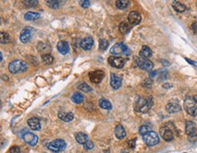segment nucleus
<instances>
[{
    "label": "nucleus",
    "instance_id": "10",
    "mask_svg": "<svg viewBox=\"0 0 197 153\" xmlns=\"http://www.w3.org/2000/svg\"><path fill=\"white\" fill-rule=\"evenodd\" d=\"M34 32V29L31 28H26L21 31L20 34V40L22 43H27L32 38V35Z\"/></svg>",
    "mask_w": 197,
    "mask_h": 153
},
{
    "label": "nucleus",
    "instance_id": "44",
    "mask_svg": "<svg viewBox=\"0 0 197 153\" xmlns=\"http://www.w3.org/2000/svg\"><path fill=\"white\" fill-rule=\"evenodd\" d=\"M162 64L164 65V66H169L170 65V63L168 61H166V60H162Z\"/></svg>",
    "mask_w": 197,
    "mask_h": 153
},
{
    "label": "nucleus",
    "instance_id": "41",
    "mask_svg": "<svg viewBox=\"0 0 197 153\" xmlns=\"http://www.w3.org/2000/svg\"><path fill=\"white\" fill-rule=\"evenodd\" d=\"M9 153H20V148L18 146H12L9 150Z\"/></svg>",
    "mask_w": 197,
    "mask_h": 153
},
{
    "label": "nucleus",
    "instance_id": "13",
    "mask_svg": "<svg viewBox=\"0 0 197 153\" xmlns=\"http://www.w3.org/2000/svg\"><path fill=\"white\" fill-rule=\"evenodd\" d=\"M141 20L142 17L137 11H131L128 15V21L131 25H138Z\"/></svg>",
    "mask_w": 197,
    "mask_h": 153
},
{
    "label": "nucleus",
    "instance_id": "21",
    "mask_svg": "<svg viewBox=\"0 0 197 153\" xmlns=\"http://www.w3.org/2000/svg\"><path fill=\"white\" fill-rule=\"evenodd\" d=\"M139 55H140L141 57L147 58V59H148L149 57H151L153 56V51H152V49H151L149 47H147V46H143L142 49L139 52Z\"/></svg>",
    "mask_w": 197,
    "mask_h": 153
},
{
    "label": "nucleus",
    "instance_id": "7",
    "mask_svg": "<svg viewBox=\"0 0 197 153\" xmlns=\"http://www.w3.org/2000/svg\"><path fill=\"white\" fill-rule=\"evenodd\" d=\"M135 63L139 68L143 70H152L154 68V64L152 61H150L147 58L141 57L135 58Z\"/></svg>",
    "mask_w": 197,
    "mask_h": 153
},
{
    "label": "nucleus",
    "instance_id": "8",
    "mask_svg": "<svg viewBox=\"0 0 197 153\" xmlns=\"http://www.w3.org/2000/svg\"><path fill=\"white\" fill-rule=\"evenodd\" d=\"M105 77V73L102 70H95L89 73L90 81L94 84H99Z\"/></svg>",
    "mask_w": 197,
    "mask_h": 153
},
{
    "label": "nucleus",
    "instance_id": "15",
    "mask_svg": "<svg viewBox=\"0 0 197 153\" xmlns=\"http://www.w3.org/2000/svg\"><path fill=\"white\" fill-rule=\"evenodd\" d=\"M94 46V39L91 36L85 37L84 39L81 40L80 42V47L82 48V49L84 50H89L92 49V47Z\"/></svg>",
    "mask_w": 197,
    "mask_h": 153
},
{
    "label": "nucleus",
    "instance_id": "27",
    "mask_svg": "<svg viewBox=\"0 0 197 153\" xmlns=\"http://www.w3.org/2000/svg\"><path fill=\"white\" fill-rule=\"evenodd\" d=\"M40 17V14L36 13V12H27L26 14H25V19L27 21H31V20H36Z\"/></svg>",
    "mask_w": 197,
    "mask_h": 153
},
{
    "label": "nucleus",
    "instance_id": "20",
    "mask_svg": "<svg viewBox=\"0 0 197 153\" xmlns=\"http://www.w3.org/2000/svg\"><path fill=\"white\" fill-rule=\"evenodd\" d=\"M115 134L118 139H123L126 136V132L122 125H117L115 130Z\"/></svg>",
    "mask_w": 197,
    "mask_h": 153
},
{
    "label": "nucleus",
    "instance_id": "5",
    "mask_svg": "<svg viewBox=\"0 0 197 153\" xmlns=\"http://www.w3.org/2000/svg\"><path fill=\"white\" fill-rule=\"evenodd\" d=\"M143 139L144 143L147 146H150V147L151 146H155V145L158 144L160 142L159 135L155 131H150V132L146 133L145 135H143Z\"/></svg>",
    "mask_w": 197,
    "mask_h": 153
},
{
    "label": "nucleus",
    "instance_id": "29",
    "mask_svg": "<svg viewBox=\"0 0 197 153\" xmlns=\"http://www.w3.org/2000/svg\"><path fill=\"white\" fill-rule=\"evenodd\" d=\"M99 106L102 108H105V109H111L112 108V104L108 101L107 100H106V99L99 100Z\"/></svg>",
    "mask_w": 197,
    "mask_h": 153
},
{
    "label": "nucleus",
    "instance_id": "17",
    "mask_svg": "<svg viewBox=\"0 0 197 153\" xmlns=\"http://www.w3.org/2000/svg\"><path fill=\"white\" fill-rule=\"evenodd\" d=\"M195 130H196V126H195V123L193 122V121H186V124H185V132L186 134L189 137L193 136L195 135Z\"/></svg>",
    "mask_w": 197,
    "mask_h": 153
},
{
    "label": "nucleus",
    "instance_id": "12",
    "mask_svg": "<svg viewBox=\"0 0 197 153\" xmlns=\"http://www.w3.org/2000/svg\"><path fill=\"white\" fill-rule=\"evenodd\" d=\"M23 139L26 144L30 146H36L38 141V137L31 132H26L23 135Z\"/></svg>",
    "mask_w": 197,
    "mask_h": 153
},
{
    "label": "nucleus",
    "instance_id": "33",
    "mask_svg": "<svg viewBox=\"0 0 197 153\" xmlns=\"http://www.w3.org/2000/svg\"><path fill=\"white\" fill-rule=\"evenodd\" d=\"M24 5L26 6V7H36L38 4V2L36 0H26V1H23Z\"/></svg>",
    "mask_w": 197,
    "mask_h": 153
},
{
    "label": "nucleus",
    "instance_id": "26",
    "mask_svg": "<svg viewBox=\"0 0 197 153\" xmlns=\"http://www.w3.org/2000/svg\"><path fill=\"white\" fill-rule=\"evenodd\" d=\"M131 29V26L129 23H127L126 21L122 22L119 26V31L122 33V34H126L129 30Z\"/></svg>",
    "mask_w": 197,
    "mask_h": 153
},
{
    "label": "nucleus",
    "instance_id": "37",
    "mask_svg": "<svg viewBox=\"0 0 197 153\" xmlns=\"http://www.w3.org/2000/svg\"><path fill=\"white\" fill-rule=\"evenodd\" d=\"M142 85L143 87H151L152 85H153V80L151 79H146L143 80Z\"/></svg>",
    "mask_w": 197,
    "mask_h": 153
},
{
    "label": "nucleus",
    "instance_id": "14",
    "mask_svg": "<svg viewBox=\"0 0 197 153\" xmlns=\"http://www.w3.org/2000/svg\"><path fill=\"white\" fill-rule=\"evenodd\" d=\"M110 83H111V86L114 89H118L122 85V79L119 76H117L116 74L112 73Z\"/></svg>",
    "mask_w": 197,
    "mask_h": 153
},
{
    "label": "nucleus",
    "instance_id": "39",
    "mask_svg": "<svg viewBox=\"0 0 197 153\" xmlns=\"http://www.w3.org/2000/svg\"><path fill=\"white\" fill-rule=\"evenodd\" d=\"M84 147H85V149H86V151H90V150H92V149L94 148V143H93V141L88 140V141L84 145Z\"/></svg>",
    "mask_w": 197,
    "mask_h": 153
},
{
    "label": "nucleus",
    "instance_id": "25",
    "mask_svg": "<svg viewBox=\"0 0 197 153\" xmlns=\"http://www.w3.org/2000/svg\"><path fill=\"white\" fill-rule=\"evenodd\" d=\"M71 100L72 101L74 102L75 104H80V103H82V102L84 101L85 98H84V96L80 92H74L73 94V96L71 97Z\"/></svg>",
    "mask_w": 197,
    "mask_h": 153
},
{
    "label": "nucleus",
    "instance_id": "1",
    "mask_svg": "<svg viewBox=\"0 0 197 153\" xmlns=\"http://www.w3.org/2000/svg\"><path fill=\"white\" fill-rule=\"evenodd\" d=\"M183 106L184 108L186 110V112L192 116V117H195L197 115V103L195 100L194 98L192 97H186L184 102H183Z\"/></svg>",
    "mask_w": 197,
    "mask_h": 153
},
{
    "label": "nucleus",
    "instance_id": "35",
    "mask_svg": "<svg viewBox=\"0 0 197 153\" xmlns=\"http://www.w3.org/2000/svg\"><path fill=\"white\" fill-rule=\"evenodd\" d=\"M150 131H152V130H151V128H150L149 126H146V125L141 126L140 129H139V133H140L142 136L145 135L146 133H148V132H150Z\"/></svg>",
    "mask_w": 197,
    "mask_h": 153
},
{
    "label": "nucleus",
    "instance_id": "31",
    "mask_svg": "<svg viewBox=\"0 0 197 153\" xmlns=\"http://www.w3.org/2000/svg\"><path fill=\"white\" fill-rule=\"evenodd\" d=\"M0 38H1V43L2 44H7V43L10 42V36H9V34L6 33V32H1Z\"/></svg>",
    "mask_w": 197,
    "mask_h": 153
},
{
    "label": "nucleus",
    "instance_id": "18",
    "mask_svg": "<svg viewBox=\"0 0 197 153\" xmlns=\"http://www.w3.org/2000/svg\"><path fill=\"white\" fill-rule=\"evenodd\" d=\"M27 124L30 127V129L33 130H39L41 129L40 120L37 119V118H36V117L28 119L27 120Z\"/></svg>",
    "mask_w": 197,
    "mask_h": 153
},
{
    "label": "nucleus",
    "instance_id": "24",
    "mask_svg": "<svg viewBox=\"0 0 197 153\" xmlns=\"http://www.w3.org/2000/svg\"><path fill=\"white\" fill-rule=\"evenodd\" d=\"M172 6H173L174 9L176 12H179V13H182V12L185 11V9H186V6L183 3L178 2V1H173L172 2Z\"/></svg>",
    "mask_w": 197,
    "mask_h": 153
},
{
    "label": "nucleus",
    "instance_id": "34",
    "mask_svg": "<svg viewBox=\"0 0 197 153\" xmlns=\"http://www.w3.org/2000/svg\"><path fill=\"white\" fill-rule=\"evenodd\" d=\"M59 3H60V2H59V1H56V0H49V1H46V5H47L49 7L54 8V9L59 7V6H60Z\"/></svg>",
    "mask_w": 197,
    "mask_h": 153
},
{
    "label": "nucleus",
    "instance_id": "23",
    "mask_svg": "<svg viewBox=\"0 0 197 153\" xmlns=\"http://www.w3.org/2000/svg\"><path fill=\"white\" fill-rule=\"evenodd\" d=\"M58 118L65 122H69L74 119V114L72 112H59Z\"/></svg>",
    "mask_w": 197,
    "mask_h": 153
},
{
    "label": "nucleus",
    "instance_id": "22",
    "mask_svg": "<svg viewBox=\"0 0 197 153\" xmlns=\"http://www.w3.org/2000/svg\"><path fill=\"white\" fill-rule=\"evenodd\" d=\"M75 140H76L79 144L85 145V144L88 141V136H87L86 133L77 132V133H75Z\"/></svg>",
    "mask_w": 197,
    "mask_h": 153
},
{
    "label": "nucleus",
    "instance_id": "38",
    "mask_svg": "<svg viewBox=\"0 0 197 153\" xmlns=\"http://www.w3.org/2000/svg\"><path fill=\"white\" fill-rule=\"evenodd\" d=\"M79 3H80L81 6H82V7H84V8H87V7H89L90 5H91V2L88 1V0H81V1H79Z\"/></svg>",
    "mask_w": 197,
    "mask_h": 153
},
{
    "label": "nucleus",
    "instance_id": "4",
    "mask_svg": "<svg viewBox=\"0 0 197 153\" xmlns=\"http://www.w3.org/2000/svg\"><path fill=\"white\" fill-rule=\"evenodd\" d=\"M66 148V143L65 142V140H63L61 138L54 139L47 145V149L55 153L61 152V151H65Z\"/></svg>",
    "mask_w": 197,
    "mask_h": 153
},
{
    "label": "nucleus",
    "instance_id": "40",
    "mask_svg": "<svg viewBox=\"0 0 197 153\" xmlns=\"http://www.w3.org/2000/svg\"><path fill=\"white\" fill-rule=\"evenodd\" d=\"M135 138H134V139H130V140H128L127 141V145H128V147L130 148V149H135Z\"/></svg>",
    "mask_w": 197,
    "mask_h": 153
},
{
    "label": "nucleus",
    "instance_id": "19",
    "mask_svg": "<svg viewBox=\"0 0 197 153\" xmlns=\"http://www.w3.org/2000/svg\"><path fill=\"white\" fill-rule=\"evenodd\" d=\"M56 48H57V50L62 55H66L69 52V45L66 41H59Z\"/></svg>",
    "mask_w": 197,
    "mask_h": 153
},
{
    "label": "nucleus",
    "instance_id": "45",
    "mask_svg": "<svg viewBox=\"0 0 197 153\" xmlns=\"http://www.w3.org/2000/svg\"><path fill=\"white\" fill-rule=\"evenodd\" d=\"M156 74H157V72H156V71L151 72V73H150V77H151V78H153V77H155V76Z\"/></svg>",
    "mask_w": 197,
    "mask_h": 153
},
{
    "label": "nucleus",
    "instance_id": "2",
    "mask_svg": "<svg viewBox=\"0 0 197 153\" xmlns=\"http://www.w3.org/2000/svg\"><path fill=\"white\" fill-rule=\"evenodd\" d=\"M27 69V64L22 60H14L9 63L8 70L12 74H17L19 72H25Z\"/></svg>",
    "mask_w": 197,
    "mask_h": 153
},
{
    "label": "nucleus",
    "instance_id": "36",
    "mask_svg": "<svg viewBox=\"0 0 197 153\" xmlns=\"http://www.w3.org/2000/svg\"><path fill=\"white\" fill-rule=\"evenodd\" d=\"M109 46V42L107 39H101L99 41V49L101 50H106Z\"/></svg>",
    "mask_w": 197,
    "mask_h": 153
},
{
    "label": "nucleus",
    "instance_id": "9",
    "mask_svg": "<svg viewBox=\"0 0 197 153\" xmlns=\"http://www.w3.org/2000/svg\"><path fill=\"white\" fill-rule=\"evenodd\" d=\"M108 63L110 66H112L113 68H122L125 65V60L123 57H115V56H112V57H109L108 58Z\"/></svg>",
    "mask_w": 197,
    "mask_h": 153
},
{
    "label": "nucleus",
    "instance_id": "16",
    "mask_svg": "<svg viewBox=\"0 0 197 153\" xmlns=\"http://www.w3.org/2000/svg\"><path fill=\"white\" fill-rule=\"evenodd\" d=\"M165 109L169 113H176V112L181 111V106H180L177 102L171 101L166 105Z\"/></svg>",
    "mask_w": 197,
    "mask_h": 153
},
{
    "label": "nucleus",
    "instance_id": "11",
    "mask_svg": "<svg viewBox=\"0 0 197 153\" xmlns=\"http://www.w3.org/2000/svg\"><path fill=\"white\" fill-rule=\"evenodd\" d=\"M160 135L165 141H171L174 139V133L167 126H163L160 129Z\"/></svg>",
    "mask_w": 197,
    "mask_h": 153
},
{
    "label": "nucleus",
    "instance_id": "30",
    "mask_svg": "<svg viewBox=\"0 0 197 153\" xmlns=\"http://www.w3.org/2000/svg\"><path fill=\"white\" fill-rule=\"evenodd\" d=\"M42 59H43V61H44L46 64H48V65H50V64H52V63L54 62V57H53V56L50 55V54H47V53L42 55Z\"/></svg>",
    "mask_w": 197,
    "mask_h": 153
},
{
    "label": "nucleus",
    "instance_id": "28",
    "mask_svg": "<svg viewBox=\"0 0 197 153\" xmlns=\"http://www.w3.org/2000/svg\"><path fill=\"white\" fill-rule=\"evenodd\" d=\"M115 5L119 9H126L129 6L130 2L127 1V0H117L115 2Z\"/></svg>",
    "mask_w": 197,
    "mask_h": 153
},
{
    "label": "nucleus",
    "instance_id": "42",
    "mask_svg": "<svg viewBox=\"0 0 197 153\" xmlns=\"http://www.w3.org/2000/svg\"><path fill=\"white\" fill-rule=\"evenodd\" d=\"M191 29L193 30V32H194L195 34H197V20H195V21H194V22L192 23V26H191Z\"/></svg>",
    "mask_w": 197,
    "mask_h": 153
},
{
    "label": "nucleus",
    "instance_id": "46",
    "mask_svg": "<svg viewBox=\"0 0 197 153\" xmlns=\"http://www.w3.org/2000/svg\"><path fill=\"white\" fill-rule=\"evenodd\" d=\"M194 99H195V102L197 103V95H195V96L194 97Z\"/></svg>",
    "mask_w": 197,
    "mask_h": 153
},
{
    "label": "nucleus",
    "instance_id": "3",
    "mask_svg": "<svg viewBox=\"0 0 197 153\" xmlns=\"http://www.w3.org/2000/svg\"><path fill=\"white\" fill-rule=\"evenodd\" d=\"M152 105H153V98L152 97H150L148 100L141 98L138 100V101L135 104V110L139 111V112H143V113L147 112L151 108Z\"/></svg>",
    "mask_w": 197,
    "mask_h": 153
},
{
    "label": "nucleus",
    "instance_id": "6",
    "mask_svg": "<svg viewBox=\"0 0 197 153\" xmlns=\"http://www.w3.org/2000/svg\"><path fill=\"white\" fill-rule=\"evenodd\" d=\"M110 52L111 54H114V55H125V56H129L131 53L128 47L126 46L124 43H116L110 49Z\"/></svg>",
    "mask_w": 197,
    "mask_h": 153
},
{
    "label": "nucleus",
    "instance_id": "32",
    "mask_svg": "<svg viewBox=\"0 0 197 153\" xmlns=\"http://www.w3.org/2000/svg\"><path fill=\"white\" fill-rule=\"evenodd\" d=\"M78 89L81 90V91H84V92H90L92 91V87L88 86L86 83H81L80 85H78Z\"/></svg>",
    "mask_w": 197,
    "mask_h": 153
},
{
    "label": "nucleus",
    "instance_id": "43",
    "mask_svg": "<svg viewBox=\"0 0 197 153\" xmlns=\"http://www.w3.org/2000/svg\"><path fill=\"white\" fill-rule=\"evenodd\" d=\"M185 60L188 62V63H190L191 65H194V66H195L197 67V62L196 61H193V60H191V59H189V58H185Z\"/></svg>",
    "mask_w": 197,
    "mask_h": 153
}]
</instances>
